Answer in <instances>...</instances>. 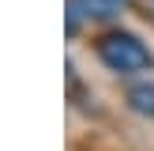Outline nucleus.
Returning a JSON list of instances; mask_svg holds the SVG:
<instances>
[{
    "mask_svg": "<svg viewBox=\"0 0 154 151\" xmlns=\"http://www.w3.org/2000/svg\"><path fill=\"white\" fill-rule=\"evenodd\" d=\"M128 110H135L139 117H154V83L139 79L128 87Z\"/></svg>",
    "mask_w": 154,
    "mask_h": 151,
    "instance_id": "2",
    "label": "nucleus"
},
{
    "mask_svg": "<svg viewBox=\"0 0 154 151\" xmlns=\"http://www.w3.org/2000/svg\"><path fill=\"white\" fill-rule=\"evenodd\" d=\"M98 57H102V64L109 68V72H117V76H135V72L154 68V53L135 34H128V30H109V34H102Z\"/></svg>",
    "mask_w": 154,
    "mask_h": 151,
    "instance_id": "1",
    "label": "nucleus"
}]
</instances>
